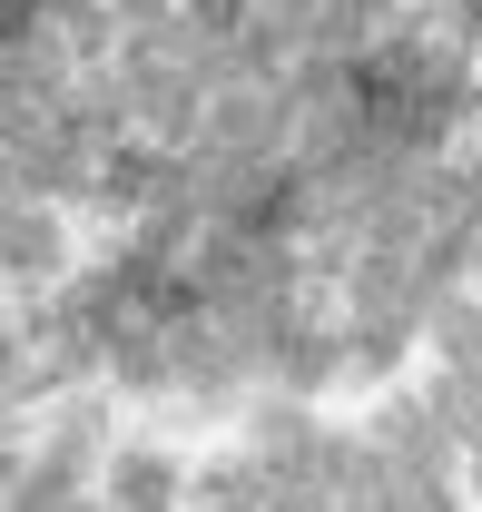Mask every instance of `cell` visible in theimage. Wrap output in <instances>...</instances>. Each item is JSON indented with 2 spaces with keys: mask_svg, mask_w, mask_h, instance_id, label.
I'll return each instance as SVG.
<instances>
[{
  "mask_svg": "<svg viewBox=\"0 0 482 512\" xmlns=\"http://www.w3.org/2000/svg\"><path fill=\"white\" fill-rule=\"evenodd\" d=\"M168 503H178V473L148 463V453H128L119 463V512H168Z\"/></svg>",
  "mask_w": 482,
  "mask_h": 512,
  "instance_id": "cell-1",
  "label": "cell"
}]
</instances>
